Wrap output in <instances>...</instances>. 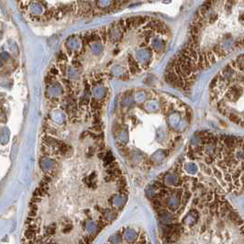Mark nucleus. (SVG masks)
I'll use <instances>...</instances> for the list:
<instances>
[{"label":"nucleus","mask_w":244,"mask_h":244,"mask_svg":"<svg viewBox=\"0 0 244 244\" xmlns=\"http://www.w3.org/2000/svg\"><path fill=\"white\" fill-rule=\"evenodd\" d=\"M201 170L223 192L244 196V138L205 132L188 150Z\"/></svg>","instance_id":"f257e3e1"},{"label":"nucleus","mask_w":244,"mask_h":244,"mask_svg":"<svg viewBox=\"0 0 244 244\" xmlns=\"http://www.w3.org/2000/svg\"><path fill=\"white\" fill-rule=\"evenodd\" d=\"M227 18L212 25L207 39L193 50L178 55L182 68L192 79L199 72L239 50L244 49V0H214Z\"/></svg>","instance_id":"f03ea898"},{"label":"nucleus","mask_w":244,"mask_h":244,"mask_svg":"<svg viewBox=\"0 0 244 244\" xmlns=\"http://www.w3.org/2000/svg\"><path fill=\"white\" fill-rule=\"evenodd\" d=\"M210 97L221 116L244 128V54L229 63L214 77Z\"/></svg>","instance_id":"7ed1b4c3"}]
</instances>
